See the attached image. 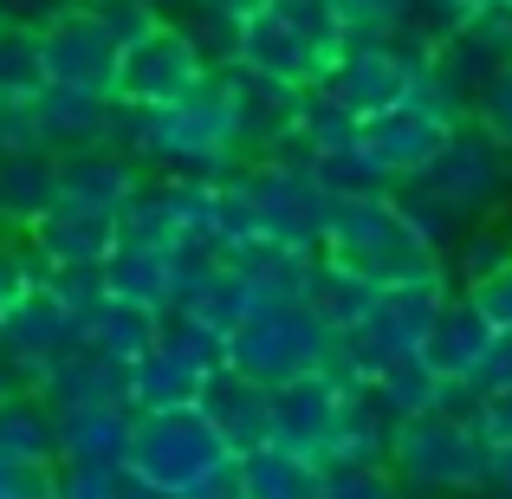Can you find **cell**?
<instances>
[{
	"label": "cell",
	"mask_w": 512,
	"mask_h": 499,
	"mask_svg": "<svg viewBox=\"0 0 512 499\" xmlns=\"http://www.w3.org/2000/svg\"><path fill=\"white\" fill-rule=\"evenodd\" d=\"M163 344H175V350H188L195 363H227V337L214 331V325H201L195 312H163Z\"/></svg>",
	"instance_id": "7bdbcfd3"
},
{
	"label": "cell",
	"mask_w": 512,
	"mask_h": 499,
	"mask_svg": "<svg viewBox=\"0 0 512 499\" xmlns=\"http://www.w3.org/2000/svg\"><path fill=\"white\" fill-rule=\"evenodd\" d=\"M7 389H20V383H13V370H7V363H0V396H7Z\"/></svg>",
	"instance_id": "db71d44e"
},
{
	"label": "cell",
	"mask_w": 512,
	"mask_h": 499,
	"mask_svg": "<svg viewBox=\"0 0 512 499\" xmlns=\"http://www.w3.org/2000/svg\"><path fill=\"white\" fill-rule=\"evenodd\" d=\"M104 273H111V299H130V305H156V312H169V299H175L169 247H130V240H117L111 260H104Z\"/></svg>",
	"instance_id": "4316f807"
},
{
	"label": "cell",
	"mask_w": 512,
	"mask_h": 499,
	"mask_svg": "<svg viewBox=\"0 0 512 499\" xmlns=\"http://www.w3.org/2000/svg\"><path fill=\"white\" fill-rule=\"evenodd\" d=\"M370 299H376V286H370V279L318 253V273H312V286H305V305H312V312L325 318L331 331H350L363 312H370Z\"/></svg>",
	"instance_id": "4dcf8cb0"
},
{
	"label": "cell",
	"mask_w": 512,
	"mask_h": 499,
	"mask_svg": "<svg viewBox=\"0 0 512 499\" xmlns=\"http://www.w3.org/2000/svg\"><path fill=\"white\" fill-rule=\"evenodd\" d=\"M104 143L130 150L143 169H182V175H234L247 163L234 124V91H227L221 65L201 78L195 91L169 104H124L111 98V130Z\"/></svg>",
	"instance_id": "6da1fadb"
},
{
	"label": "cell",
	"mask_w": 512,
	"mask_h": 499,
	"mask_svg": "<svg viewBox=\"0 0 512 499\" xmlns=\"http://www.w3.org/2000/svg\"><path fill=\"white\" fill-rule=\"evenodd\" d=\"M59 467V499H111V493H130V499H156L150 480L137 474V461H52Z\"/></svg>",
	"instance_id": "836d02e7"
},
{
	"label": "cell",
	"mask_w": 512,
	"mask_h": 499,
	"mask_svg": "<svg viewBox=\"0 0 512 499\" xmlns=\"http://www.w3.org/2000/svg\"><path fill=\"white\" fill-rule=\"evenodd\" d=\"M39 273H46V260H39L33 234H26V227H7V221H0V318H7L13 305H20L26 292L39 286Z\"/></svg>",
	"instance_id": "74e56055"
},
{
	"label": "cell",
	"mask_w": 512,
	"mask_h": 499,
	"mask_svg": "<svg viewBox=\"0 0 512 499\" xmlns=\"http://www.w3.org/2000/svg\"><path fill=\"white\" fill-rule=\"evenodd\" d=\"M72 337H85V325H78L72 312L59 305V292H46V286H33L20 305H13L7 318H0V363L13 370V383H33L39 370H46L52 357H59Z\"/></svg>",
	"instance_id": "4fadbf2b"
},
{
	"label": "cell",
	"mask_w": 512,
	"mask_h": 499,
	"mask_svg": "<svg viewBox=\"0 0 512 499\" xmlns=\"http://www.w3.org/2000/svg\"><path fill=\"white\" fill-rule=\"evenodd\" d=\"M253 305H260V299H253V286H247V279H240V273H234V266H227V260H221V266H214V273H208V279H201V286H195V292H188V299H182V305H175V312H195V318H201V325H214V331H221V337H227V331H234V325H240V318H247V312H253Z\"/></svg>",
	"instance_id": "1f68e13d"
},
{
	"label": "cell",
	"mask_w": 512,
	"mask_h": 499,
	"mask_svg": "<svg viewBox=\"0 0 512 499\" xmlns=\"http://www.w3.org/2000/svg\"><path fill=\"white\" fill-rule=\"evenodd\" d=\"M227 266L253 286L260 305H292V299H305V286L318 273V247H292V240L260 234L247 247H227Z\"/></svg>",
	"instance_id": "ffe728a7"
},
{
	"label": "cell",
	"mask_w": 512,
	"mask_h": 499,
	"mask_svg": "<svg viewBox=\"0 0 512 499\" xmlns=\"http://www.w3.org/2000/svg\"><path fill=\"white\" fill-rule=\"evenodd\" d=\"M227 91H234V124H240V150L247 156H273L279 143H292V124H299V91L305 85H279L266 72H247V65H221Z\"/></svg>",
	"instance_id": "5bb4252c"
},
{
	"label": "cell",
	"mask_w": 512,
	"mask_h": 499,
	"mask_svg": "<svg viewBox=\"0 0 512 499\" xmlns=\"http://www.w3.org/2000/svg\"><path fill=\"white\" fill-rule=\"evenodd\" d=\"M506 7H512V0H506Z\"/></svg>",
	"instance_id": "9f6ffc18"
},
{
	"label": "cell",
	"mask_w": 512,
	"mask_h": 499,
	"mask_svg": "<svg viewBox=\"0 0 512 499\" xmlns=\"http://www.w3.org/2000/svg\"><path fill=\"white\" fill-rule=\"evenodd\" d=\"M467 299L480 305V318H487L493 331L512 325V260H506V266H493V273L480 279V286H467Z\"/></svg>",
	"instance_id": "7dc6e473"
},
{
	"label": "cell",
	"mask_w": 512,
	"mask_h": 499,
	"mask_svg": "<svg viewBox=\"0 0 512 499\" xmlns=\"http://www.w3.org/2000/svg\"><path fill=\"white\" fill-rule=\"evenodd\" d=\"M402 182H415L428 201H441V214H448L454 227H474V221H487V214H500V201L512 188V156L474 124V117H461V124L448 130V143L435 150V163L402 175Z\"/></svg>",
	"instance_id": "277c9868"
},
{
	"label": "cell",
	"mask_w": 512,
	"mask_h": 499,
	"mask_svg": "<svg viewBox=\"0 0 512 499\" xmlns=\"http://www.w3.org/2000/svg\"><path fill=\"white\" fill-rule=\"evenodd\" d=\"M52 201H59V156H52L46 143L0 150V221L7 227H33Z\"/></svg>",
	"instance_id": "603a6c76"
},
{
	"label": "cell",
	"mask_w": 512,
	"mask_h": 499,
	"mask_svg": "<svg viewBox=\"0 0 512 499\" xmlns=\"http://www.w3.org/2000/svg\"><path fill=\"white\" fill-rule=\"evenodd\" d=\"M487 344H493V325L480 318V305L467 299L461 286L441 299L435 325L422 337V357L435 363L441 376H448V389H474L480 396V370H487Z\"/></svg>",
	"instance_id": "e0dca14e"
},
{
	"label": "cell",
	"mask_w": 512,
	"mask_h": 499,
	"mask_svg": "<svg viewBox=\"0 0 512 499\" xmlns=\"http://www.w3.org/2000/svg\"><path fill=\"white\" fill-rule=\"evenodd\" d=\"M227 454L234 448L214 435V422L195 402L188 409H143L137 428H130V461H137V474L150 480L156 499H188L195 480L208 467H221Z\"/></svg>",
	"instance_id": "8992f818"
},
{
	"label": "cell",
	"mask_w": 512,
	"mask_h": 499,
	"mask_svg": "<svg viewBox=\"0 0 512 499\" xmlns=\"http://www.w3.org/2000/svg\"><path fill=\"white\" fill-rule=\"evenodd\" d=\"M195 409L208 415L214 435H221L234 454H253V448H266V441H273V383L234 370V363H214V370L201 376Z\"/></svg>",
	"instance_id": "7c38bea8"
},
{
	"label": "cell",
	"mask_w": 512,
	"mask_h": 499,
	"mask_svg": "<svg viewBox=\"0 0 512 499\" xmlns=\"http://www.w3.org/2000/svg\"><path fill=\"white\" fill-rule=\"evenodd\" d=\"M331 350H338V331L312 312L305 299L292 305H253L234 331H227V363L260 383H286L299 370H325Z\"/></svg>",
	"instance_id": "5b68a950"
},
{
	"label": "cell",
	"mask_w": 512,
	"mask_h": 499,
	"mask_svg": "<svg viewBox=\"0 0 512 499\" xmlns=\"http://www.w3.org/2000/svg\"><path fill=\"white\" fill-rule=\"evenodd\" d=\"M117 52L124 46L111 39V26L91 7H65L59 20L39 26V65H46V78H59V85L111 91L117 85Z\"/></svg>",
	"instance_id": "8fae6325"
},
{
	"label": "cell",
	"mask_w": 512,
	"mask_h": 499,
	"mask_svg": "<svg viewBox=\"0 0 512 499\" xmlns=\"http://www.w3.org/2000/svg\"><path fill=\"white\" fill-rule=\"evenodd\" d=\"M227 65L266 72V78H279V85H318V78H325V59L312 52V39H305L299 26H286L273 7L247 13V20L234 26V59Z\"/></svg>",
	"instance_id": "2e32d148"
},
{
	"label": "cell",
	"mask_w": 512,
	"mask_h": 499,
	"mask_svg": "<svg viewBox=\"0 0 512 499\" xmlns=\"http://www.w3.org/2000/svg\"><path fill=\"white\" fill-rule=\"evenodd\" d=\"M39 286L59 292V305L85 325L91 312H98L104 299H111V273H104V260H72V266H46L39 273Z\"/></svg>",
	"instance_id": "d590c367"
},
{
	"label": "cell",
	"mask_w": 512,
	"mask_h": 499,
	"mask_svg": "<svg viewBox=\"0 0 512 499\" xmlns=\"http://www.w3.org/2000/svg\"><path fill=\"white\" fill-rule=\"evenodd\" d=\"M91 13H98V20L111 26L117 46H130V39H143L150 26H163V20H169V13L156 7V0H91Z\"/></svg>",
	"instance_id": "ee69618b"
},
{
	"label": "cell",
	"mask_w": 512,
	"mask_h": 499,
	"mask_svg": "<svg viewBox=\"0 0 512 499\" xmlns=\"http://www.w3.org/2000/svg\"><path fill=\"white\" fill-rule=\"evenodd\" d=\"M163 13H188V7H201V0H156Z\"/></svg>",
	"instance_id": "f5cc1de1"
},
{
	"label": "cell",
	"mask_w": 512,
	"mask_h": 499,
	"mask_svg": "<svg viewBox=\"0 0 512 499\" xmlns=\"http://www.w3.org/2000/svg\"><path fill=\"white\" fill-rule=\"evenodd\" d=\"M130 402H72L59 409V461H130Z\"/></svg>",
	"instance_id": "7402d4cb"
},
{
	"label": "cell",
	"mask_w": 512,
	"mask_h": 499,
	"mask_svg": "<svg viewBox=\"0 0 512 499\" xmlns=\"http://www.w3.org/2000/svg\"><path fill=\"white\" fill-rule=\"evenodd\" d=\"M325 260L363 273L370 286H402V279H441L448 253L402 214L396 188H363V195H331V221L318 240Z\"/></svg>",
	"instance_id": "7a4b0ae2"
},
{
	"label": "cell",
	"mask_w": 512,
	"mask_h": 499,
	"mask_svg": "<svg viewBox=\"0 0 512 499\" xmlns=\"http://www.w3.org/2000/svg\"><path fill=\"white\" fill-rule=\"evenodd\" d=\"M467 117H474V124L512 156V59L493 65V72L480 78V91H474V104H467Z\"/></svg>",
	"instance_id": "60d3db41"
},
{
	"label": "cell",
	"mask_w": 512,
	"mask_h": 499,
	"mask_svg": "<svg viewBox=\"0 0 512 499\" xmlns=\"http://www.w3.org/2000/svg\"><path fill=\"white\" fill-rule=\"evenodd\" d=\"M240 182H247L253 208H260V227L273 240H292V247H318L331 221V188L312 175V156L299 143H279L273 156H247L240 163Z\"/></svg>",
	"instance_id": "52a82bcc"
},
{
	"label": "cell",
	"mask_w": 512,
	"mask_h": 499,
	"mask_svg": "<svg viewBox=\"0 0 512 499\" xmlns=\"http://www.w3.org/2000/svg\"><path fill=\"white\" fill-rule=\"evenodd\" d=\"M454 124H461V117L435 111V104H422V98H396V104H383V111L363 117L357 143L370 150V163L383 169L389 182H402V175H415V169L435 163V150L448 143Z\"/></svg>",
	"instance_id": "9c48e42d"
},
{
	"label": "cell",
	"mask_w": 512,
	"mask_h": 499,
	"mask_svg": "<svg viewBox=\"0 0 512 499\" xmlns=\"http://www.w3.org/2000/svg\"><path fill=\"white\" fill-rule=\"evenodd\" d=\"M487 461L493 448L480 441L474 409H461V402L396 415V428H389V467L409 493H474L487 487Z\"/></svg>",
	"instance_id": "3957f363"
},
{
	"label": "cell",
	"mask_w": 512,
	"mask_h": 499,
	"mask_svg": "<svg viewBox=\"0 0 512 499\" xmlns=\"http://www.w3.org/2000/svg\"><path fill=\"white\" fill-rule=\"evenodd\" d=\"M474 428H480L487 448H506V441H512V383L480 389V396H474Z\"/></svg>",
	"instance_id": "bcb514c9"
},
{
	"label": "cell",
	"mask_w": 512,
	"mask_h": 499,
	"mask_svg": "<svg viewBox=\"0 0 512 499\" xmlns=\"http://www.w3.org/2000/svg\"><path fill=\"white\" fill-rule=\"evenodd\" d=\"M0 454L7 461H59V409L33 389L0 396Z\"/></svg>",
	"instance_id": "d4e9b609"
},
{
	"label": "cell",
	"mask_w": 512,
	"mask_h": 499,
	"mask_svg": "<svg viewBox=\"0 0 512 499\" xmlns=\"http://www.w3.org/2000/svg\"><path fill=\"white\" fill-rule=\"evenodd\" d=\"M39 85H46L39 33H33V26H7V20H0V98H33Z\"/></svg>",
	"instance_id": "8d00e7d4"
},
{
	"label": "cell",
	"mask_w": 512,
	"mask_h": 499,
	"mask_svg": "<svg viewBox=\"0 0 512 499\" xmlns=\"http://www.w3.org/2000/svg\"><path fill=\"white\" fill-rule=\"evenodd\" d=\"M208 13H221V20H247V13H260L266 0H201Z\"/></svg>",
	"instance_id": "816d5d0a"
},
{
	"label": "cell",
	"mask_w": 512,
	"mask_h": 499,
	"mask_svg": "<svg viewBox=\"0 0 512 499\" xmlns=\"http://www.w3.org/2000/svg\"><path fill=\"white\" fill-rule=\"evenodd\" d=\"M487 487H493V493H512V441H506V448H493V461H487Z\"/></svg>",
	"instance_id": "f907efd6"
},
{
	"label": "cell",
	"mask_w": 512,
	"mask_h": 499,
	"mask_svg": "<svg viewBox=\"0 0 512 499\" xmlns=\"http://www.w3.org/2000/svg\"><path fill=\"white\" fill-rule=\"evenodd\" d=\"M344 26L350 33H370V39H389V33H409L415 26V0H338Z\"/></svg>",
	"instance_id": "b9f144b4"
},
{
	"label": "cell",
	"mask_w": 512,
	"mask_h": 499,
	"mask_svg": "<svg viewBox=\"0 0 512 499\" xmlns=\"http://www.w3.org/2000/svg\"><path fill=\"white\" fill-rule=\"evenodd\" d=\"M312 175L331 188V195H363V188H389V175L370 163L363 143H338V150H318L312 156Z\"/></svg>",
	"instance_id": "ab89813d"
},
{
	"label": "cell",
	"mask_w": 512,
	"mask_h": 499,
	"mask_svg": "<svg viewBox=\"0 0 512 499\" xmlns=\"http://www.w3.org/2000/svg\"><path fill=\"white\" fill-rule=\"evenodd\" d=\"M240 499H318V461L266 441L240 454Z\"/></svg>",
	"instance_id": "484cf974"
},
{
	"label": "cell",
	"mask_w": 512,
	"mask_h": 499,
	"mask_svg": "<svg viewBox=\"0 0 512 499\" xmlns=\"http://www.w3.org/2000/svg\"><path fill=\"white\" fill-rule=\"evenodd\" d=\"M117 240H130V247H175V240H182V221H175L163 169H150L143 188L117 208Z\"/></svg>",
	"instance_id": "f1b7e54d"
},
{
	"label": "cell",
	"mask_w": 512,
	"mask_h": 499,
	"mask_svg": "<svg viewBox=\"0 0 512 499\" xmlns=\"http://www.w3.org/2000/svg\"><path fill=\"white\" fill-rule=\"evenodd\" d=\"M33 247L46 266H72V260H111L117 247V214L104 208H78V201H52L33 227Z\"/></svg>",
	"instance_id": "44dd1931"
},
{
	"label": "cell",
	"mask_w": 512,
	"mask_h": 499,
	"mask_svg": "<svg viewBox=\"0 0 512 499\" xmlns=\"http://www.w3.org/2000/svg\"><path fill=\"white\" fill-rule=\"evenodd\" d=\"M208 72H214V59L201 52V39L188 33V20L169 13L163 26H150L143 39H130V46L117 52L111 98H124V104H169V98H182V91H195Z\"/></svg>",
	"instance_id": "ba28073f"
},
{
	"label": "cell",
	"mask_w": 512,
	"mask_h": 499,
	"mask_svg": "<svg viewBox=\"0 0 512 499\" xmlns=\"http://www.w3.org/2000/svg\"><path fill=\"white\" fill-rule=\"evenodd\" d=\"M201 376H208V363H195L188 350H175L156 337L150 350H143L137 363H130V409H188V402L201 396Z\"/></svg>",
	"instance_id": "cb8c5ba5"
},
{
	"label": "cell",
	"mask_w": 512,
	"mask_h": 499,
	"mask_svg": "<svg viewBox=\"0 0 512 499\" xmlns=\"http://www.w3.org/2000/svg\"><path fill=\"white\" fill-rule=\"evenodd\" d=\"M415 20L428 26V33H448V26H461V20H474V13H487V7H500V0H415Z\"/></svg>",
	"instance_id": "c3c4849f"
},
{
	"label": "cell",
	"mask_w": 512,
	"mask_h": 499,
	"mask_svg": "<svg viewBox=\"0 0 512 499\" xmlns=\"http://www.w3.org/2000/svg\"><path fill=\"white\" fill-rule=\"evenodd\" d=\"M266 7H273L286 26H299V33L312 39V52L325 59V72H331V59H338L344 39H350V26H344L338 0H266Z\"/></svg>",
	"instance_id": "e575fe53"
},
{
	"label": "cell",
	"mask_w": 512,
	"mask_h": 499,
	"mask_svg": "<svg viewBox=\"0 0 512 499\" xmlns=\"http://www.w3.org/2000/svg\"><path fill=\"white\" fill-rule=\"evenodd\" d=\"M85 337L98 350H111L117 363H137L143 350L163 337V312H156V305H130V299H104L98 312L85 318Z\"/></svg>",
	"instance_id": "83f0119b"
},
{
	"label": "cell",
	"mask_w": 512,
	"mask_h": 499,
	"mask_svg": "<svg viewBox=\"0 0 512 499\" xmlns=\"http://www.w3.org/2000/svg\"><path fill=\"white\" fill-rule=\"evenodd\" d=\"M26 104H33V130H39V143H46L52 156L85 150V143H104V130H111V91L46 78Z\"/></svg>",
	"instance_id": "ac0fdd59"
},
{
	"label": "cell",
	"mask_w": 512,
	"mask_h": 499,
	"mask_svg": "<svg viewBox=\"0 0 512 499\" xmlns=\"http://www.w3.org/2000/svg\"><path fill=\"white\" fill-rule=\"evenodd\" d=\"M72 7H91V0H72Z\"/></svg>",
	"instance_id": "11a10c76"
},
{
	"label": "cell",
	"mask_w": 512,
	"mask_h": 499,
	"mask_svg": "<svg viewBox=\"0 0 512 499\" xmlns=\"http://www.w3.org/2000/svg\"><path fill=\"white\" fill-rule=\"evenodd\" d=\"M26 389L46 396L52 409H72V402H130V363H117L91 337H72Z\"/></svg>",
	"instance_id": "9a60e30c"
},
{
	"label": "cell",
	"mask_w": 512,
	"mask_h": 499,
	"mask_svg": "<svg viewBox=\"0 0 512 499\" xmlns=\"http://www.w3.org/2000/svg\"><path fill=\"white\" fill-rule=\"evenodd\" d=\"M143 175H150V169H143L130 150H117V143H85V150H65L59 156V201L117 214L143 188Z\"/></svg>",
	"instance_id": "d6986e66"
},
{
	"label": "cell",
	"mask_w": 512,
	"mask_h": 499,
	"mask_svg": "<svg viewBox=\"0 0 512 499\" xmlns=\"http://www.w3.org/2000/svg\"><path fill=\"white\" fill-rule=\"evenodd\" d=\"M370 493H402L389 461H318V499H370Z\"/></svg>",
	"instance_id": "f35d334b"
},
{
	"label": "cell",
	"mask_w": 512,
	"mask_h": 499,
	"mask_svg": "<svg viewBox=\"0 0 512 499\" xmlns=\"http://www.w3.org/2000/svg\"><path fill=\"white\" fill-rule=\"evenodd\" d=\"M0 499H59V467L52 461H7L0 454Z\"/></svg>",
	"instance_id": "f6af8a7d"
},
{
	"label": "cell",
	"mask_w": 512,
	"mask_h": 499,
	"mask_svg": "<svg viewBox=\"0 0 512 499\" xmlns=\"http://www.w3.org/2000/svg\"><path fill=\"white\" fill-rule=\"evenodd\" d=\"M260 234H266V227H260V208H253L240 169H234V175H214V195H208V240L227 253V247H247V240H260Z\"/></svg>",
	"instance_id": "d6a6232c"
},
{
	"label": "cell",
	"mask_w": 512,
	"mask_h": 499,
	"mask_svg": "<svg viewBox=\"0 0 512 499\" xmlns=\"http://www.w3.org/2000/svg\"><path fill=\"white\" fill-rule=\"evenodd\" d=\"M512 383V325L493 331V344H487V370H480V389H500Z\"/></svg>",
	"instance_id": "681fc988"
},
{
	"label": "cell",
	"mask_w": 512,
	"mask_h": 499,
	"mask_svg": "<svg viewBox=\"0 0 512 499\" xmlns=\"http://www.w3.org/2000/svg\"><path fill=\"white\" fill-rule=\"evenodd\" d=\"M357 124H363V117L350 111L325 78H318V85L299 91V124H292V143H299L305 156H318V150H338V143H357Z\"/></svg>",
	"instance_id": "f546056e"
},
{
	"label": "cell",
	"mask_w": 512,
	"mask_h": 499,
	"mask_svg": "<svg viewBox=\"0 0 512 499\" xmlns=\"http://www.w3.org/2000/svg\"><path fill=\"white\" fill-rule=\"evenodd\" d=\"M344 396H350V383H338L331 370H299L286 383H273V441L305 454V461H325Z\"/></svg>",
	"instance_id": "30bf717a"
}]
</instances>
